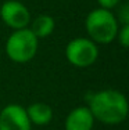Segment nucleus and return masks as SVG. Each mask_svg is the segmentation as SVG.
Segmentation results:
<instances>
[{
    "label": "nucleus",
    "mask_w": 129,
    "mask_h": 130,
    "mask_svg": "<svg viewBox=\"0 0 129 130\" xmlns=\"http://www.w3.org/2000/svg\"><path fill=\"white\" fill-rule=\"evenodd\" d=\"M118 18L122 21V24H124V25L129 24V6L128 4H125L124 7L121 8V14H119Z\"/></svg>",
    "instance_id": "f8f14e48"
},
{
    "label": "nucleus",
    "mask_w": 129,
    "mask_h": 130,
    "mask_svg": "<svg viewBox=\"0 0 129 130\" xmlns=\"http://www.w3.org/2000/svg\"><path fill=\"white\" fill-rule=\"evenodd\" d=\"M0 18L7 26L14 30L28 28L31 24V13L25 4L17 0H6L0 7Z\"/></svg>",
    "instance_id": "39448f33"
},
{
    "label": "nucleus",
    "mask_w": 129,
    "mask_h": 130,
    "mask_svg": "<svg viewBox=\"0 0 129 130\" xmlns=\"http://www.w3.org/2000/svg\"><path fill=\"white\" fill-rule=\"evenodd\" d=\"M121 0H97L100 8H106V10H112L114 7L119 4Z\"/></svg>",
    "instance_id": "9b49d317"
},
{
    "label": "nucleus",
    "mask_w": 129,
    "mask_h": 130,
    "mask_svg": "<svg viewBox=\"0 0 129 130\" xmlns=\"http://www.w3.org/2000/svg\"><path fill=\"white\" fill-rule=\"evenodd\" d=\"M88 108L94 120L104 125H118L126 119L129 113L128 100L118 90H100L90 95Z\"/></svg>",
    "instance_id": "f257e3e1"
},
{
    "label": "nucleus",
    "mask_w": 129,
    "mask_h": 130,
    "mask_svg": "<svg viewBox=\"0 0 129 130\" xmlns=\"http://www.w3.org/2000/svg\"><path fill=\"white\" fill-rule=\"evenodd\" d=\"M26 111L18 104H8L0 111V130H31Z\"/></svg>",
    "instance_id": "423d86ee"
},
{
    "label": "nucleus",
    "mask_w": 129,
    "mask_h": 130,
    "mask_svg": "<svg viewBox=\"0 0 129 130\" xmlns=\"http://www.w3.org/2000/svg\"><path fill=\"white\" fill-rule=\"evenodd\" d=\"M65 57L68 62L74 67L88 68L96 62L99 57V47L90 39L76 38L67 44Z\"/></svg>",
    "instance_id": "20e7f679"
},
{
    "label": "nucleus",
    "mask_w": 129,
    "mask_h": 130,
    "mask_svg": "<svg viewBox=\"0 0 129 130\" xmlns=\"http://www.w3.org/2000/svg\"><path fill=\"white\" fill-rule=\"evenodd\" d=\"M94 118L88 107H76L65 119V130H92Z\"/></svg>",
    "instance_id": "0eeeda50"
},
{
    "label": "nucleus",
    "mask_w": 129,
    "mask_h": 130,
    "mask_svg": "<svg viewBox=\"0 0 129 130\" xmlns=\"http://www.w3.org/2000/svg\"><path fill=\"white\" fill-rule=\"evenodd\" d=\"M54 28H56L54 18L51 15L42 14V15H38L33 21H31L29 30L38 39H43V38H47L49 35H51Z\"/></svg>",
    "instance_id": "1a4fd4ad"
},
{
    "label": "nucleus",
    "mask_w": 129,
    "mask_h": 130,
    "mask_svg": "<svg viewBox=\"0 0 129 130\" xmlns=\"http://www.w3.org/2000/svg\"><path fill=\"white\" fill-rule=\"evenodd\" d=\"M25 111L31 123L38 126H45L50 123L51 118H53V109L46 103H33L28 108H25Z\"/></svg>",
    "instance_id": "6e6552de"
},
{
    "label": "nucleus",
    "mask_w": 129,
    "mask_h": 130,
    "mask_svg": "<svg viewBox=\"0 0 129 130\" xmlns=\"http://www.w3.org/2000/svg\"><path fill=\"white\" fill-rule=\"evenodd\" d=\"M117 38H118V42L121 43V46L124 48H128L129 47V24L124 25L121 29H118Z\"/></svg>",
    "instance_id": "9d476101"
},
{
    "label": "nucleus",
    "mask_w": 129,
    "mask_h": 130,
    "mask_svg": "<svg viewBox=\"0 0 129 130\" xmlns=\"http://www.w3.org/2000/svg\"><path fill=\"white\" fill-rule=\"evenodd\" d=\"M85 28L90 40L99 44H108L115 40L118 33V21L115 15L106 8H94L85 20Z\"/></svg>",
    "instance_id": "f03ea898"
},
{
    "label": "nucleus",
    "mask_w": 129,
    "mask_h": 130,
    "mask_svg": "<svg viewBox=\"0 0 129 130\" xmlns=\"http://www.w3.org/2000/svg\"><path fill=\"white\" fill-rule=\"evenodd\" d=\"M38 38L29 30V28L14 30L7 39L6 53L11 61L17 64H25L36 55L38 51Z\"/></svg>",
    "instance_id": "7ed1b4c3"
}]
</instances>
